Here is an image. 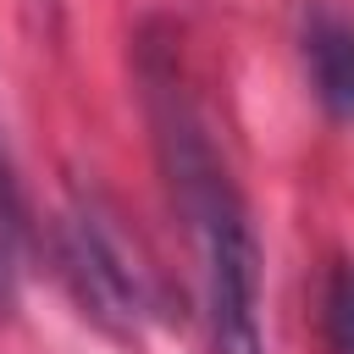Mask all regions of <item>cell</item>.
Segmentation results:
<instances>
[{"label":"cell","mask_w":354,"mask_h":354,"mask_svg":"<svg viewBox=\"0 0 354 354\" xmlns=\"http://www.w3.org/2000/svg\"><path fill=\"white\" fill-rule=\"evenodd\" d=\"M138 72H144V105H149L166 188H171V199H177V210L199 243L216 354H260V315H254L260 249H254L249 210H243L221 155H216V138H210L199 105L188 100L183 77H177V50L160 39H144Z\"/></svg>","instance_id":"cell-1"},{"label":"cell","mask_w":354,"mask_h":354,"mask_svg":"<svg viewBox=\"0 0 354 354\" xmlns=\"http://www.w3.org/2000/svg\"><path fill=\"white\" fill-rule=\"evenodd\" d=\"M61 277L72 282L83 315H94L105 332L116 337H138L144 315H149V293H144V271L127 260L122 238L105 227L100 210L77 205L61 221Z\"/></svg>","instance_id":"cell-2"},{"label":"cell","mask_w":354,"mask_h":354,"mask_svg":"<svg viewBox=\"0 0 354 354\" xmlns=\"http://www.w3.org/2000/svg\"><path fill=\"white\" fill-rule=\"evenodd\" d=\"M304 66L321 111L332 122H354V22L332 6L304 11Z\"/></svg>","instance_id":"cell-3"},{"label":"cell","mask_w":354,"mask_h":354,"mask_svg":"<svg viewBox=\"0 0 354 354\" xmlns=\"http://www.w3.org/2000/svg\"><path fill=\"white\" fill-rule=\"evenodd\" d=\"M17 288H22V205H17V183L0 160V321L17 310Z\"/></svg>","instance_id":"cell-4"},{"label":"cell","mask_w":354,"mask_h":354,"mask_svg":"<svg viewBox=\"0 0 354 354\" xmlns=\"http://www.w3.org/2000/svg\"><path fill=\"white\" fill-rule=\"evenodd\" d=\"M321 337L326 354H354V260H337L321 288Z\"/></svg>","instance_id":"cell-5"}]
</instances>
